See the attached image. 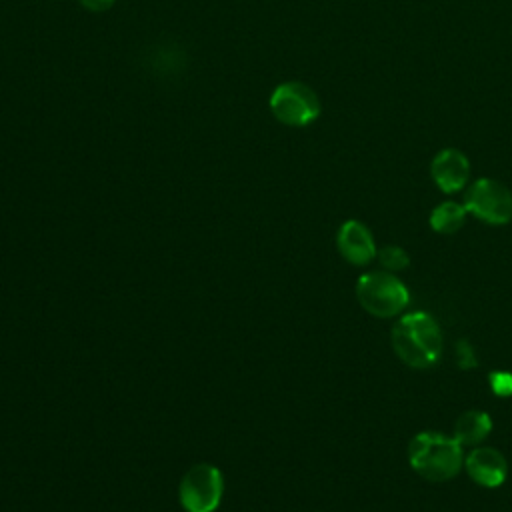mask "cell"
Returning a JSON list of instances; mask_svg holds the SVG:
<instances>
[{"instance_id":"cell-4","label":"cell","mask_w":512,"mask_h":512,"mask_svg":"<svg viewBox=\"0 0 512 512\" xmlns=\"http://www.w3.org/2000/svg\"><path fill=\"white\" fill-rule=\"evenodd\" d=\"M270 112L278 122L302 128L320 116V100L310 86L290 80L272 90Z\"/></svg>"},{"instance_id":"cell-11","label":"cell","mask_w":512,"mask_h":512,"mask_svg":"<svg viewBox=\"0 0 512 512\" xmlns=\"http://www.w3.org/2000/svg\"><path fill=\"white\" fill-rule=\"evenodd\" d=\"M466 206L458 204V202H442L438 204L432 214H430V226L440 232V234H454L462 228L464 220H466Z\"/></svg>"},{"instance_id":"cell-5","label":"cell","mask_w":512,"mask_h":512,"mask_svg":"<svg viewBox=\"0 0 512 512\" xmlns=\"http://www.w3.org/2000/svg\"><path fill=\"white\" fill-rule=\"evenodd\" d=\"M468 214L486 224H506L512 220V192L508 186L494 178H478L472 182L464 196Z\"/></svg>"},{"instance_id":"cell-2","label":"cell","mask_w":512,"mask_h":512,"mask_svg":"<svg viewBox=\"0 0 512 512\" xmlns=\"http://www.w3.org/2000/svg\"><path fill=\"white\" fill-rule=\"evenodd\" d=\"M410 466L432 482H444L454 478L462 464V446L454 436L440 432H420L412 438L408 448Z\"/></svg>"},{"instance_id":"cell-13","label":"cell","mask_w":512,"mask_h":512,"mask_svg":"<svg viewBox=\"0 0 512 512\" xmlns=\"http://www.w3.org/2000/svg\"><path fill=\"white\" fill-rule=\"evenodd\" d=\"M488 382H490V388L496 396H512V372H492L488 376Z\"/></svg>"},{"instance_id":"cell-1","label":"cell","mask_w":512,"mask_h":512,"mask_svg":"<svg viewBox=\"0 0 512 512\" xmlns=\"http://www.w3.org/2000/svg\"><path fill=\"white\" fill-rule=\"evenodd\" d=\"M396 356L412 368H430L442 356V332L426 312H408L392 328Z\"/></svg>"},{"instance_id":"cell-12","label":"cell","mask_w":512,"mask_h":512,"mask_svg":"<svg viewBox=\"0 0 512 512\" xmlns=\"http://www.w3.org/2000/svg\"><path fill=\"white\" fill-rule=\"evenodd\" d=\"M376 256H378V260H380V264H382V268H384L386 272L404 270V268L410 264V258H408L406 250L400 248V246H394V244H388V246L380 248V250L376 252Z\"/></svg>"},{"instance_id":"cell-14","label":"cell","mask_w":512,"mask_h":512,"mask_svg":"<svg viewBox=\"0 0 512 512\" xmlns=\"http://www.w3.org/2000/svg\"><path fill=\"white\" fill-rule=\"evenodd\" d=\"M456 358H458V364L460 366H464V368H472V366H476V362H474V356H472V350H470V344L468 342H458V346H456Z\"/></svg>"},{"instance_id":"cell-8","label":"cell","mask_w":512,"mask_h":512,"mask_svg":"<svg viewBox=\"0 0 512 512\" xmlns=\"http://www.w3.org/2000/svg\"><path fill=\"white\" fill-rule=\"evenodd\" d=\"M338 252L350 264L364 266L376 256V244L372 232L360 220H346L336 236Z\"/></svg>"},{"instance_id":"cell-6","label":"cell","mask_w":512,"mask_h":512,"mask_svg":"<svg viewBox=\"0 0 512 512\" xmlns=\"http://www.w3.org/2000/svg\"><path fill=\"white\" fill-rule=\"evenodd\" d=\"M224 480L216 466L196 464L180 482V502L188 512H214L222 500Z\"/></svg>"},{"instance_id":"cell-7","label":"cell","mask_w":512,"mask_h":512,"mask_svg":"<svg viewBox=\"0 0 512 512\" xmlns=\"http://www.w3.org/2000/svg\"><path fill=\"white\" fill-rule=\"evenodd\" d=\"M430 174L436 186L446 192H458L468 184L470 178V162L464 152L458 148H442L430 164Z\"/></svg>"},{"instance_id":"cell-3","label":"cell","mask_w":512,"mask_h":512,"mask_svg":"<svg viewBox=\"0 0 512 512\" xmlns=\"http://www.w3.org/2000/svg\"><path fill=\"white\" fill-rule=\"evenodd\" d=\"M360 306L376 318H392L408 306L406 286L386 270L362 274L356 284Z\"/></svg>"},{"instance_id":"cell-10","label":"cell","mask_w":512,"mask_h":512,"mask_svg":"<svg viewBox=\"0 0 512 512\" xmlns=\"http://www.w3.org/2000/svg\"><path fill=\"white\" fill-rule=\"evenodd\" d=\"M492 430V420L482 410L464 412L454 424V438L460 446H476L480 444Z\"/></svg>"},{"instance_id":"cell-15","label":"cell","mask_w":512,"mask_h":512,"mask_svg":"<svg viewBox=\"0 0 512 512\" xmlns=\"http://www.w3.org/2000/svg\"><path fill=\"white\" fill-rule=\"evenodd\" d=\"M86 10H90V12H104V10H108V8H112V4L116 2V0H78Z\"/></svg>"},{"instance_id":"cell-9","label":"cell","mask_w":512,"mask_h":512,"mask_svg":"<svg viewBox=\"0 0 512 512\" xmlns=\"http://www.w3.org/2000/svg\"><path fill=\"white\" fill-rule=\"evenodd\" d=\"M464 466H466L468 476L476 484L486 486V488L500 486L506 480V474H508L506 458L496 448H490V446L474 448L466 456Z\"/></svg>"}]
</instances>
